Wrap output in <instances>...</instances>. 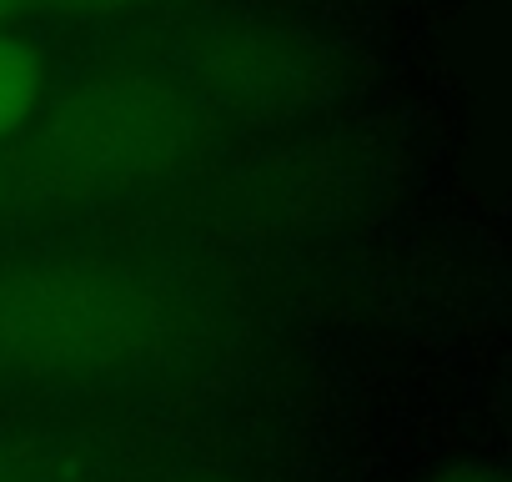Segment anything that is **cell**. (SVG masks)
I'll return each mask as SVG.
<instances>
[{"label": "cell", "mask_w": 512, "mask_h": 482, "mask_svg": "<svg viewBox=\"0 0 512 482\" xmlns=\"http://www.w3.org/2000/svg\"><path fill=\"white\" fill-rule=\"evenodd\" d=\"M196 332V297L131 257H41L0 267V377L131 382L171 367Z\"/></svg>", "instance_id": "cell-1"}, {"label": "cell", "mask_w": 512, "mask_h": 482, "mask_svg": "<svg viewBox=\"0 0 512 482\" xmlns=\"http://www.w3.org/2000/svg\"><path fill=\"white\" fill-rule=\"evenodd\" d=\"M26 131L11 186L41 206H86L191 166L206 116L181 81L141 66H111L36 111V126Z\"/></svg>", "instance_id": "cell-2"}, {"label": "cell", "mask_w": 512, "mask_h": 482, "mask_svg": "<svg viewBox=\"0 0 512 482\" xmlns=\"http://www.w3.org/2000/svg\"><path fill=\"white\" fill-rule=\"evenodd\" d=\"M46 96V61L21 36L0 31V141L21 136Z\"/></svg>", "instance_id": "cell-3"}, {"label": "cell", "mask_w": 512, "mask_h": 482, "mask_svg": "<svg viewBox=\"0 0 512 482\" xmlns=\"http://www.w3.org/2000/svg\"><path fill=\"white\" fill-rule=\"evenodd\" d=\"M36 6L76 11V16H116V11H136V6H161V0H36Z\"/></svg>", "instance_id": "cell-4"}, {"label": "cell", "mask_w": 512, "mask_h": 482, "mask_svg": "<svg viewBox=\"0 0 512 482\" xmlns=\"http://www.w3.org/2000/svg\"><path fill=\"white\" fill-rule=\"evenodd\" d=\"M427 482H502V472L487 467V462H452V467L432 472Z\"/></svg>", "instance_id": "cell-5"}, {"label": "cell", "mask_w": 512, "mask_h": 482, "mask_svg": "<svg viewBox=\"0 0 512 482\" xmlns=\"http://www.w3.org/2000/svg\"><path fill=\"white\" fill-rule=\"evenodd\" d=\"M26 6H36V0H0V26H6L16 11H26Z\"/></svg>", "instance_id": "cell-6"}, {"label": "cell", "mask_w": 512, "mask_h": 482, "mask_svg": "<svg viewBox=\"0 0 512 482\" xmlns=\"http://www.w3.org/2000/svg\"><path fill=\"white\" fill-rule=\"evenodd\" d=\"M6 196H11V166L0 161V206H6Z\"/></svg>", "instance_id": "cell-7"}, {"label": "cell", "mask_w": 512, "mask_h": 482, "mask_svg": "<svg viewBox=\"0 0 512 482\" xmlns=\"http://www.w3.org/2000/svg\"><path fill=\"white\" fill-rule=\"evenodd\" d=\"M0 482H16V472H11V462L0 457Z\"/></svg>", "instance_id": "cell-8"}]
</instances>
